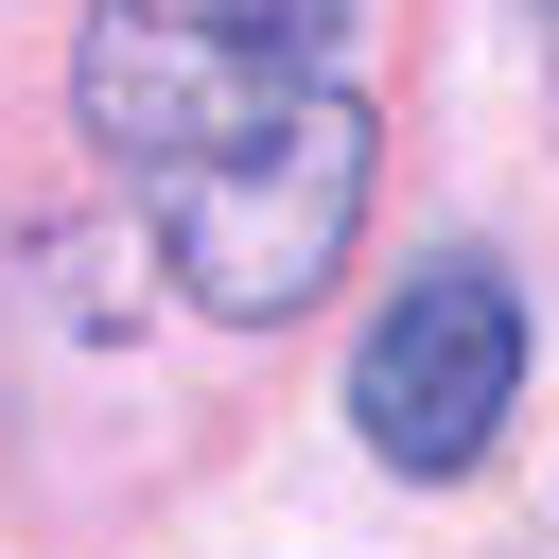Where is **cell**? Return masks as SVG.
Returning a JSON list of instances; mask_svg holds the SVG:
<instances>
[{
	"mask_svg": "<svg viewBox=\"0 0 559 559\" xmlns=\"http://www.w3.org/2000/svg\"><path fill=\"white\" fill-rule=\"evenodd\" d=\"M70 105L105 140V175L140 192L157 262L210 314H297L332 297L349 227H367V87L245 52L175 0H87L70 35Z\"/></svg>",
	"mask_w": 559,
	"mask_h": 559,
	"instance_id": "cell-1",
	"label": "cell"
},
{
	"mask_svg": "<svg viewBox=\"0 0 559 559\" xmlns=\"http://www.w3.org/2000/svg\"><path fill=\"white\" fill-rule=\"evenodd\" d=\"M542 35H559V0H542Z\"/></svg>",
	"mask_w": 559,
	"mask_h": 559,
	"instance_id": "cell-4",
	"label": "cell"
},
{
	"mask_svg": "<svg viewBox=\"0 0 559 559\" xmlns=\"http://www.w3.org/2000/svg\"><path fill=\"white\" fill-rule=\"evenodd\" d=\"M332 17H349V0H210V35H245V52H297V70L332 52Z\"/></svg>",
	"mask_w": 559,
	"mask_h": 559,
	"instance_id": "cell-3",
	"label": "cell"
},
{
	"mask_svg": "<svg viewBox=\"0 0 559 559\" xmlns=\"http://www.w3.org/2000/svg\"><path fill=\"white\" fill-rule=\"evenodd\" d=\"M507 402H524V297H507V262H472V245L402 262V297H384L367 349H349L367 454L437 489V472H472V454L507 437Z\"/></svg>",
	"mask_w": 559,
	"mask_h": 559,
	"instance_id": "cell-2",
	"label": "cell"
}]
</instances>
